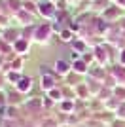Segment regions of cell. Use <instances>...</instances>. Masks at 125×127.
Instances as JSON below:
<instances>
[{
  "label": "cell",
  "instance_id": "obj_5",
  "mask_svg": "<svg viewBox=\"0 0 125 127\" xmlns=\"http://www.w3.org/2000/svg\"><path fill=\"white\" fill-rule=\"evenodd\" d=\"M74 66H76V70H83V64H82V63H76Z\"/></svg>",
  "mask_w": 125,
  "mask_h": 127
},
{
  "label": "cell",
  "instance_id": "obj_4",
  "mask_svg": "<svg viewBox=\"0 0 125 127\" xmlns=\"http://www.w3.org/2000/svg\"><path fill=\"white\" fill-rule=\"evenodd\" d=\"M62 108H64V110H72V102H64Z\"/></svg>",
  "mask_w": 125,
  "mask_h": 127
},
{
  "label": "cell",
  "instance_id": "obj_3",
  "mask_svg": "<svg viewBox=\"0 0 125 127\" xmlns=\"http://www.w3.org/2000/svg\"><path fill=\"white\" fill-rule=\"evenodd\" d=\"M49 95H51V99H53V101H59V97H61V95H59V91H51Z\"/></svg>",
  "mask_w": 125,
  "mask_h": 127
},
{
  "label": "cell",
  "instance_id": "obj_2",
  "mask_svg": "<svg viewBox=\"0 0 125 127\" xmlns=\"http://www.w3.org/2000/svg\"><path fill=\"white\" fill-rule=\"evenodd\" d=\"M68 70V64L64 63V61H57V72H61V74H64Z\"/></svg>",
  "mask_w": 125,
  "mask_h": 127
},
{
  "label": "cell",
  "instance_id": "obj_1",
  "mask_svg": "<svg viewBox=\"0 0 125 127\" xmlns=\"http://www.w3.org/2000/svg\"><path fill=\"white\" fill-rule=\"evenodd\" d=\"M17 89L19 91H29L31 89V78H21L19 84H17Z\"/></svg>",
  "mask_w": 125,
  "mask_h": 127
}]
</instances>
